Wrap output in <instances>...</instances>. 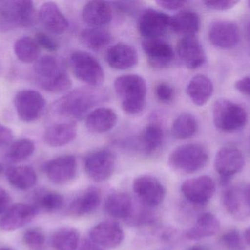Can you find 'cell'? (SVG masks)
<instances>
[{
	"label": "cell",
	"instance_id": "cell-11",
	"mask_svg": "<svg viewBox=\"0 0 250 250\" xmlns=\"http://www.w3.org/2000/svg\"><path fill=\"white\" fill-rule=\"evenodd\" d=\"M171 16L154 9L144 10L138 19V30L145 39H159L170 29Z\"/></svg>",
	"mask_w": 250,
	"mask_h": 250
},
{
	"label": "cell",
	"instance_id": "cell-22",
	"mask_svg": "<svg viewBox=\"0 0 250 250\" xmlns=\"http://www.w3.org/2000/svg\"><path fill=\"white\" fill-rule=\"evenodd\" d=\"M118 115L112 109L100 107L88 114L85 118L86 127L89 132L96 134L105 133L115 127Z\"/></svg>",
	"mask_w": 250,
	"mask_h": 250
},
{
	"label": "cell",
	"instance_id": "cell-44",
	"mask_svg": "<svg viewBox=\"0 0 250 250\" xmlns=\"http://www.w3.org/2000/svg\"><path fill=\"white\" fill-rule=\"evenodd\" d=\"M13 139V133L10 128L0 123V148L7 146Z\"/></svg>",
	"mask_w": 250,
	"mask_h": 250
},
{
	"label": "cell",
	"instance_id": "cell-40",
	"mask_svg": "<svg viewBox=\"0 0 250 250\" xmlns=\"http://www.w3.org/2000/svg\"><path fill=\"white\" fill-rule=\"evenodd\" d=\"M222 243L230 250H242L243 249V242L240 234L236 230H229L221 237Z\"/></svg>",
	"mask_w": 250,
	"mask_h": 250
},
{
	"label": "cell",
	"instance_id": "cell-31",
	"mask_svg": "<svg viewBox=\"0 0 250 250\" xmlns=\"http://www.w3.org/2000/svg\"><path fill=\"white\" fill-rule=\"evenodd\" d=\"M220 229L218 219L211 213H204L198 217L195 226L186 232L185 236L189 240H200L214 236Z\"/></svg>",
	"mask_w": 250,
	"mask_h": 250
},
{
	"label": "cell",
	"instance_id": "cell-54",
	"mask_svg": "<svg viewBox=\"0 0 250 250\" xmlns=\"http://www.w3.org/2000/svg\"><path fill=\"white\" fill-rule=\"evenodd\" d=\"M0 250H13L10 249V248H0Z\"/></svg>",
	"mask_w": 250,
	"mask_h": 250
},
{
	"label": "cell",
	"instance_id": "cell-1",
	"mask_svg": "<svg viewBox=\"0 0 250 250\" xmlns=\"http://www.w3.org/2000/svg\"><path fill=\"white\" fill-rule=\"evenodd\" d=\"M108 99V93L101 87L76 88L54 103L51 113L54 115L73 120L86 117L92 109Z\"/></svg>",
	"mask_w": 250,
	"mask_h": 250
},
{
	"label": "cell",
	"instance_id": "cell-29",
	"mask_svg": "<svg viewBox=\"0 0 250 250\" xmlns=\"http://www.w3.org/2000/svg\"><path fill=\"white\" fill-rule=\"evenodd\" d=\"M201 21L195 11L181 10L171 16L170 29L182 38L195 36L199 31Z\"/></svg>",
	"mask_w": 250,
	"mask_h": 250
},
{
	"label": "cell",
	"instance_id": "cell-17",
	"mask_svg": "<svg viewBox=\"0 0 250 250\" xmlns=\"http://www.w3.org/2000/svg\"><path fill=\"white\" fill-rule=\"evenodd\" d=\"M142 48L148 63L154 68H167L174 60L171 45L161 38L144 40Z\"/></svg>",
	"mask_w": 250,
	"mask_h": 250
},
{
	"label": "cell",
	"instance_id": "cell-19",
	"mask_svg": "<svg viewBox=\"0 0 250 250\" xmlns=\"http://www.w3.org/2000/svg\"><path fill=\"white\" fill-rule=\"evenodd\" d=\"M176 52L182 63L190 70L202 66L207 59L205 51L195 36L185 37L179 40Z\"/></svg>",
	"mask_w": 250,
	"mask_h": 250
},
{
	"label": "cell",
	"instance_id": "cell-36",
	"mask_svg": "<svg viewBox=\"0 0 250 250\" xmlns=\"http://www.w3.org/2000/svg\"><path fill=\"white\" fill-rule=\"evenodd\" d=\"M64 204V197L58 192L40 190L34 197V206L48 213L60 211Z\"/></svg>",
	"mask_w": 250,
	"mask_h": 250
},
{
	"label": "cell",
	"instance_id": "cell-4",
	"mask_svg": "<svg viewBox=\"0 0 250 250\" xmlns=\"http://www.w3.org/2000/svg\"><path fill=\"white\" fill-rule=\"evenodd\" d=\"M35 21V10L32 1H0V32L30 27Z\"/></svg>",
	"mask_w": 250,
	"mask_h": 250
},
{
	"label": "cell",
	"instance_id": "cell-38",
	"mask_svg": "<svg viewBox=\"0 0 250 250\" xmlns=\"http://www.w3.org/2000/svg\"><path fill=\"white\" fill-rule=\"evenodd\" d=\"M35 149V143L30 139H19L10 145L6 157L10 162H21L32 156Z\"/></svg>",
	"mask_w": 250,
	"mask_h": 250
},
{
	"label": "cell",
	"instance_id": "cell-9",
	"mask_svg": "<svg viewBox=\"0 0 250 250\" xmlns=\"http://www.w3.org/2000/svg\"><path fill=\"white\" fill-rule=\"evenodd\" d=\"M245 164V157L238 148L226 146L220 149L215 157L214 167L220 176V183L223 186L229 184L232 176L239 173Z\"/></svg>",
	"mask_w": 250,
	"mask_h": 250
},
{
	"label": "cell",
	"instance_id": "cell-24",
	"mask_svg": "<svg viewBox=\"0 0 250 250\" xmlns=\"http://www.w3.org/2000/svg\"><path fill=\"white\" fill-rule=\"evenodd\" d=\"M101 192L96 187H89L75 198L70 205L68 211L71 215L83 217L95 212L101 205Z\"/></svg>",
	"mask_w": 250,
	"mask_h": 250
},
{
	"label": "cell",
	"instance_id": "cell-2",
	"mask_svg": "<svg viewBox=\"0 0 250 250\" xmlns=\"http://www.w3.org/2000/svg\"><path fill=\"white\" fill-rule=\"evenodd\" d=\"M38 82L44 91L53 93H61L72 86L71 79L64 63L52 55L39 57L34 65Z\"/></svg>",
	"mask_w": 250,
	"mask_h": 250
},
{
	"label": "cell",
	"instance_id": "cell-49",
	"mask_svg": "<svg viewBox=\"0 0 250 250\" xmlns=\"http://www.w3.org/2000/svg\"><path fill=\"white\" fill-rule=\"evenodd\" d=\"M245 196H246L247 204L250 212V184L245 189Z\"/></svg>",
	"mask_w": 250,
	"mask_h": 250
},
{
	"label": "cell",
	"instance_id": "cell-5",
	"mask_svg": "<svg viewBox=\"0 0 250 250\" xmlns=\"http://www.w3.org/2000/svg\"><path fill=\"white\" fill-rule=\"evenodd\" d=\"M208 161L207 149L200 144H186L176 148L170 154L169 164L173 170L192 174L202 170Z\"/></svg>",
	"mask_w": 250,
	"mask_h": 250
},
{
	"label": "cell",
	"instance_id": "cell-32",
	"mask_svg": "<svg viewBox=\"0 0 250 250\" xmlns=\"http://www.w3.org/2000/svg\"><path fill=\"white\" fill-rule=\"evenodd\" d=\"M6 176L10 184L20 190L31 189L38 181L35 170L29 166L10 167L7 170Z\"/></svg>",
	"mask_w": 250,
	"mask_h": 250
},
{
	"label": "cell",
	"instance_id": "cell-47",
	"mask_svg": "<svg viewBox=\"0 0 250 250\" xmlns=\"http://www.w3.org/2000/svg\"><path fill=\"white\" fill-rule=\"evenodd\" d=\"M185 1H157V4L163 8L167 10H178L182 8L186 4Z\"/></svg>",
	"mask_w": 250,
	"mask_h": 250
},
{
	"label": "cell",
	"instance_id": "cell-43",
	"mask_svg": "<svg viewBox=\"0 0 250 250\" xmlns=\"http://www.w3.org/2000/svg\"><path fill=\"white\" fill-rule=\"evenodd\" d=\"M239 2V1H235V0H218V1L214 0V1H204V4L211 10L223 11V10L233 8Z\"/></svg>",
	"mask_w": 250,
	"mask_h": 250
},
{
	"label": "cell",
	"instance_id": "cell-6",
	"mask_svg": "<svg viewBox=\"0 0 250 250\" xmlns=\"http://www.w3.org/2000/svg\"><path fill=\"white\" fill-rule=\"evenodd\" d=\"M70 66L76 77L88 86L101 87L105 73L101 63L90 53L83 50L73 51L70 55Z\"/></svg>",
	"mask_w": 250,
	"mask_h": 250
},
{
	"label": "cell",
	"instance_id": "cell-12",
	"mask_svg": "<svg viewBox=\"0 0 250 250\" xmlns=\"http://www.w3.org/2000/svg\"><path fill=\"white\" fill-rule=\"evenodd\" d=\"M134 193L144 205L150 208L158 206L166 197V189L163 183L154 176H139L134 181Z\"/></svg>",
	"mask_w": 250,
	"mask_h": 250
},
{
	"label": "cell",
	"instance_id": "cell-42",
	"mask_svg": "<svg viewBox=\"0 0 250 250\" xmlns=\"http://www.w3.org/2000/svg\"><path fill=\"white\" fill-rule=\"evenodd\" d=\"M35 41L40 47L49 51H57L60 47L58 42L45 32H38L35 35Z\"/></svg>",
	"mask_w": 250,
	"mask_h": 250
},
{
	"label": "cell",
	"instance_id": "cell-46",
	"mask_svg": "<svg viewBox=\"0 0 250 250\" xmlns=\"http://www.w3.org/2000/svg\"><path fill=\"white\" fill-rule=\"evenodd\" d=\"M235 88L241 93L250 96V76L238 80L235 84Z\"/></svg>",
	"mask_w": 250,
	"mask_h": 250
},
{
	"label": "cell",
	"instance_id": "cell-27",
	"mask_svg": "<svg viewBox=\"0 0 250 250\" xmlns=\"http://www.w3.org/2000/svg\"><path fill=\"white\" fill-rule=\"evenodd\" d=\"M223 203L227 212L235 219L242 220L250 214L245 189L237 186L229 188L223 194Z\"/></svg>",
	"mask_w": 250,
	"mask_h": 250
},
{
	"label": "cell",
	"instance_id": "cell-8",
	"mask_svg": "<svg viewBox=\"0 0 250 250\" xmlns=\"http://www.w3.org/2000/svg\"><path fill=\"white\" fill-rule=\"evenodd\" d=\"M115 164V156L112 151L105 148L96 150L85 157V172L92 181L101 183L111 178Z\"/></svg>",
	"mask_w": 250,
	"mask_h": 250
},
{
	"label": "cell",
	"instance_id": "cell-52",
	"mask_svg": "<svg viewBox=\"0 0 250 250\" xmlns=\"http://www.w3.org/2000/svg\"><path fill=\"white\" fill-rule=\"evenodd\" d=\"M3 172H4V166L1 163H0V176L2 174Z\"/></svg>",
	"mask_w": 250,
	"mask_h": 250
},
{
	"label": "cell",
	"instance_id": "cell-37",
	"mask_svg": "<svg viewBox=\"0 0 250 250\" xmlns=\"http://www.w3.org/2000/svg\"><path fill=\"white\" fill-rule=\"evenodd\" d=\"M40 48L35 39L24 36L15 42L13 49L16 57L22 63H34L39 58Z\"/></svg>",
	"mask_w": 250,
	"mask_h": 250
},
{
	"label": "cell",
	"instance_id": "cell-45",
	"mask_svg": "<svg viewBox=\"0 0 250 250\" xmlns=\"http://www.w3.org/2000/svg\"><path fill=\"white\" fill-rule=\"evenodd\" d=\"M11 198L8 192L0 186V217L3 215L10 208Z\"/></svg>",
	"mask_w": 250,
	"mask_h": 250
},
{
	"label": "cell",
	"instance_id": "cell-7",
	"mask_svg": "<svg viewBox=\"0 0 250 250\" xmlns=\"http://www.w3.org/2000/svg\"><path fill=\"white\" fill-rule=\"evenodd\" d=\"M214 126L225 132H233L243 128L248 122L246 110L227 99H219L213 108Z\"/></svg>",
	"mask_w": 250,
	"mask_h": 250
},
{
	"label": "cell",
	"instance_id": "cell-34",
	"mask_svg": "<svg viewBox=\"0 0 250 250\" xmlns=\"http://www.w3.org/2000/svg\"><path fill=\"white\" fill-rule=\"evenodd\" d=\"M198 121L193 114L182 113L173 122L171 134L175 139L186 140L193 137L198 132Z\"/></svg>",
	"mask_w": 250,
	"mask_h": 250
},
{
	"label": "cell",
	"instance_id": "cell-18",
	"mask_svg": "<svg viewBox=\"0 0 250 250\" xmlns=\"http://www.w3.org/2000/svg\"><path fill=\"white\" fill-rule=\"evenodd\" d=\"M124 238L123 229L116 222H101L89 232V239L101 248H117L121 245Z\"/></svg>",
	"mask_w": 250,
	"mask_h": 250
},
{
	"label": "cell",
	"instance_id": "cell-41",
	"mask_svg": "<svg viewBox=\"0 0 250 250\" xmlns=\"http://www.w3.org/2000/svg\"><path fill=\"white\" fill-rule=\"evenodd\" d=\"M155 93L159 101L163 103H169L174 98L175 91L173 87L167 82H160L156 86Z\"/></svg>",
	"mask_w": 250,
	"mask_h": 250
},
{
	"label": "cell",
	"instance_id": "cell-55",
	"mask_svg": "<svg viewBox=\"0 0 250 250\" xmlns=\"http://www.w3.org/2000/svg\"><path fill=\"white\" fill-rule=\"evenodd\" d=\"M248 4H249L250 7V1H248Z\"/></svg>",
	"mask_w": 250,
	"mask_h": 250
},
{
	"label": "cell",
	"instance_id": "cell-14",
	"mask_svg": "<svg viewBox=\"0 0 250 250\" xmlns=\"http://www.w3.org/2000/svg\"><path fill=\"white\" fill-rule=\"evenodd\" d=\"M181 190L191 204L204 205L214 195L215 183L209 176H199L185 181L181 186Z\"/></svg>",
	"mask_w": 250,
	"mask_h": 250
},
{
	"label": "cell",
	"instance_id": "cell-33",
	"mask_svg": "<svg viewBox=\"0 0 250 250\" xmlns=\"http://www.w3.org/2000/svg\"><path fill=\"white\" fill-rule=\"evenodd\" d=\"M79 38L83 45L98 51L109 45L112 41V35L104 27H89L82 31Z\"/></svg>",
	"mask_w": 250,
	"mask_h": 250
},
{
	"label": "cell",
	"instance_id": "cell-51",
	"mask_svg": "<svg viewBox=\"0 0 250 250\" xmlns=\"http://www.w3.org/2000/svg\"><path fill=\"white\" fill-rule=\"evenodd\" d=\"M188 250H208L205 247L201 246V245H196V246L192 247Z\"/></svg>",
	"mask_w": 250,
	"mask_h": 250
},
{
	"label": "cell",
	"instance_id": "cell-26",
	"mask_svg": "<svg viewBox=\"0 0 250 250\" xmlns=\"http://www.w3.org/2000/svg\"><path fill=\"white\" fill-rule=\"evenodd\" d=\"M164 132L157 123L147 125L135 141V148L146 155L155 153L163 145Z\"/></svg>",
	"mask_w": 250,
	"mask_h": 250
},
{
	"label": "cell",
	"instance_id": "cell-48",
	"mask_svg": "<svg viewBox=\"0 0 250 250\" xmlns=\"http://www.w3.org/2000/svg\"><path fill=\"white\" fill-rule=\"evenodd\" d=\"M77 250H104L99 245L92 242L90 239H86L80 242Z\"/></svg>",
	"mask_w": 250,
	"mask_h": 250
},
{
	"label": "cell",
	"instance_id": "cell-15",
	"mask_svg": "<svg viewBox=\"0 0 250 250\" xmlns=\"http://www.w3.org/2000/svg\"><path fill=\"white\" fill-rule=\"evenodd\" d=\"M38 210L34 205L16 204L11 205L0 219V229L13 232L30 223L38 215Z\"/></svg>",
	"mask_w": 250,
	"mask_h": 250
},
{
	"label": "cell",
	"instance_id": "cell-28",
	"mask_svg": "<svg viewBox=\"0 0 250 250\" xmlns=\"http://www.w3.org/2000/svg\"><path fill=\"white\" fill-rule=\"evenodd\" d=\"M214 85L211 79L204 74H197L189 81L186 92L194 104L202 107L211 98Z\"/></svg>",
	"mask_w": 250,
	"mask_h": 250
},
{
	"label": "cell",
	"instance_id": "cell-13",
	"mask_svg": "<svg viewBox=\"0 0 250 250\" xmlns=\"http://www.w3.org/2000/svg\"><path fill=\"white\" fill-rule=\"evenodd\" d=\"M43 170L51 183L67 184L77 174V160L73 155L60 156L45 163Z\"/></svg>",
	"mask_w": 250,
	"mask_h": 250
},
{
	"label": "cell",
	"instance_id": "cell-16",
	"mask_svg": "<svg viewBox=\"0 0 250 250\" xmlns=\"http://www.w3.org/2000/svg\"><path fill=\"white\" fill-rule=\"evenodd\" d=\"M208 39L217 48L222 49L234 48L240 39L239 28L229 21H216L211 23L208 29Z\"/></svg>",
	"mask_w": 250,
	"mask_h": 250
},
{
	"label": "cell",
	"instance_id": "cell-20",
	"mask_svg": "<svg viewBox=\"0 0 250 250\" xmlns=\"http://www.w3.org/2000/svg\"><path fill=\"white\" fill-rule=\"evenodd\" d=\"M38 18L42 26L51 33L61 35L68 29V20L53 1H47L41 6Z\"/></svg>",
	"mask_w": 250,
	"mask_h": 250
},
{
	"label": "cell",
	"instance_id": "cell-50",
	"mask_svg": "<svg viewBox=\"0 0 250 250\" xmlns=\"http://www.w3.org/2000/svg\"><path fill=\"white\" fill-rule=\"evenodd\" d=\"M245 239L246 243L250 247V227L245 230Z\"/></svg>",
	"mask_w": 250,
	"mask_h": 250
},
{
	"label": "cell",
	"instance_id": "cell-21",
	"mask_svg": "<svg viewBox=\"0 0 250 250\" xmlns=\"http://www.w3.org/2000/svg\"><path fill=\"white\" fill-rule=\"evenodd\" d=\"M105 60L112 68L128 70L138 63V53L132 45L118 43L107 50Z\"/></svg>",
	"mask_w": 250,
	"mask_h": 250
},
{
	"label": "cell",
	"instance_id": "cell-10",
	"mask_svg": "<svg viewBox=\"0 0 250 250\" xmlns=\"http://www.w3.org/2000/svg\"><path fill=\"white\" fill-rule=\"evenodd\" d=\"M45 100L39 92L33 90H23L16 93L14 106L18 117L26 123L35 121L43 113Z\"/></svg>",
	"mask_w": 250,
	"mask_h": 250
},
{
	"label": "cell",
	"instance_id": "cell-25",
	"mask_svg": "<svg viewBox=\"0 0 250 250\" xmlns=\"http://www.w3.org/2000/svg\"><path fill=\"white\" fill-rule=\"evenodd\" d=\"M112 17V8L107 1H88L82 10L83 20L90 27H103L111 22Z\"/></svg>",
	"mask_w": 250,
	"mask_h": 250
},
{
	"label": "cell",
	"instance_id": "cell-53",
	"mask_svg": "<svg viewBox=\"0 0 250 250\" xmlns=\"http://www.w3.org/2000/svg\"><path fill=\"white\" fill-rule=\"evenodd\" d=\"M248 35H249V37L250 38V22L249 24H248Z\"/></svg>",
	"mask_w": 250,
	"mask_h": 250
},
{
	"label": "cell",
	"instance_id": "cell-3",
	"mask_svg": "<svg viewBox=\"0 0 250 250\" xmlns=\"http://www.w3.org/2000/svg\"><path fill=\"white\" fill-rule=\"evenodd\" d=\"M114 90L125 113L137 114L144 110L146 102L145 79L136 74L119 76L114 81Z\"/></svg>",
	"mask_w": 250,
	"mask_h": 250
},
{
	"label": "cell",
	"instance_id": "cell-35",
	"mask_svg": "<svg viewBox=\"0 0 250 250\" xmlns=\"http://www.w3.org/2000/svg\"><path fill=\"white\" fill-rule=\"evenodd\" d=\"M80 245V233L73 227H62L51 237V245L56 250H77Z\"/></svg>",
	"mask_w": 250,
	"mask_h": 250
},
{
	"label": "cell",
	"instance_id": "cell-30",
	"mask_svg": "<svg viewBox=\"0 0 250 250\" xmlns=\"http://www.w3.org/2000/svg\"><path fill=\"white\" fill-rule=\"evenodd\" d=\"M107 214L117 219H129L133 214L132 198L125 192H114L107 197L105 201Z\"/></svg>",
	"mask_w": 250,
	"mask_h": 250
},
{
	"label": "cell",
	"instance_id": "cell-23",
	"mask_svg": "<svg viewBox=\"0 0 250 250\" xmlns=\"http://www.w3.org/2000/svg\"><path fill=\"white\" fill-rule=\"evenodd\" d=\"M77 136V126L74 122H65L51 125L44 132L45 143L54 148L64 146L74 140Z\"/></svg>",
	"mask_w": 250,
	"mask_h": 250
},
{
	"label": "cell",
	"instance_id": "cell-39",
	"mask_svg": "<svg viewBox=\"0 0 250 250\" xmlns=\"http://www.w3.org/2000/svg\"><path fill=\"white\" fill-rule=\"evenodd\" d=\"M23 242L31 250H42L45 244V236L39 228H30L25 232Z\"/></svg>",
	"mask_w": 250,
	"mask_h": 250
}]
</instances>
